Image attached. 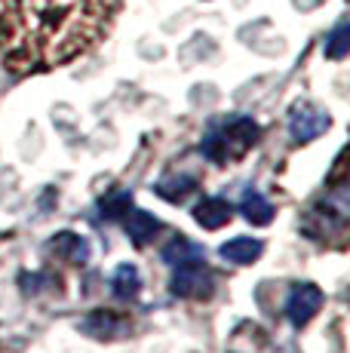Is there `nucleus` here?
I'll return each instance as SVG.
<instances>
[{
	"instance_id": "obj_1",
	"label": "nucleus",
	"mask_w": 350,
	"mask_h": 353,
	"mask_svg": "<svg viewBox=\"0 0 350 353\" xmlns=\"http://www.w3.org/2000/svg\"><path fill=\"white\" fill-rule=\"evenodd\" d=\"M117 0H0V56L12 74L50 71L107 34Z\"/></svg>"
},
{
	"instance_id": "obj_2",
	"label": "nucleus",
	"mask_w": 350,
	"mask_h": 353,
	"mask_svg": "<svg viewBox=\"0 0 350 353\" xmlns=\"http://www.w3.org/2000/svg\"><path fill=\"white\" fill-rule=\"evenodd\" d=\"M350 221V185L347 179L329 181L320 196H313L311 206L301 212V234L313 243H338L347 234Z\"/></svg>"
},
{
	"instance_id": "obj_3",
	"label": "nucleus",
	"mask_w": 350,
	"mask_h": 353,
	"mask_svg": "<svg viewBox=\"0 0 350 353\" xmlns=\"http://www.w3.org/2000/svg\"><path fill=\"white\" fill-rule=\"evenodd\" d=\"M261 139V126L246 114H231L209 123L206 135L200 139V154L215 166H231L243 160Z\"/></svg>"
},
{
	"instance_id": "obj_4",
	"label": "nucleus",
	"mask_w": 350,
	"mask_h": 353,
	"mask_svg": "<svg viewBox=\"0 0 350 353\" xmlns=\"http://www.w3.org/2000/svg\"><path fill=\"white\" fill-rule=\"evenodd\" d=\"M169 292L175 298H185V301H209L215 295V274L206 268V261L172 268Z\"/></svg>"
},
{
	"instance_id": "obj_5",
	"label": "nucleus",
	"mask_w": 350,
	"mask_h": 353,
	"mask_svg": "<svg viewBox=\"0 0 350 353\" xmlns=\"http://www.w3.org/2000/svg\"><path fill=\"white\" fill-rule=\"evenodd\" d=\"M289 135L295 145H307V141L320 139L322 132H329L332 126V114L326 108L313 105V101H295L289 111Z\"/></svg>"
},
{
	"instance_id": "obj_6",
	"label": "nucleus",
	"mask_w": 350,
	"mask_h": 353,
	"mask_svg": "<svg viewBox=\"0 0 350 353\" xmlns=\"http://www.w3.org/2000/svg\"><path fill=\"white\" fill-rule=\"evenodd\" d=\"M322 304H326V295H322V289L316 283H295L289 289L286 304H282V314H286L292 329H305L322 310Z\"/></svg>"
},
{
	"instance_id": "obj_7",
	"label": "nucleus",
	"mask_w": 350,
	"mask_h": 353,
	"mask_svg": "<svg viewBox=\"0 0 350 353\" xmlns=\"http://www.w3.org/2000/svg\"><path fill=\"white\" fill-rule=\"evenodd\" d=\"M77 329L83 332V335L96 338V341H114V338H123L132 332V323L130 316L123 314V310H90V314L83 316V320L77 323Z\"/></svg>"
},
{
	"instance_id": "obj_8",
	"label": "nucleus",
	"mask_w": 350,
	"mask_h": 353,
	"mask_svg": "<svg viewBox=\"0 0 350 353\" xmlns=\"http://www.w3.org/2000/svg\"><path fill=\"white\" fill-rule=\"evenodd\" d=\"M43 252L56 261H65V264H74V268H83L92 255V246L83 234H74V230H59L56 236H50L43 246Z\"/></svg>"
},
{
	"instance_id": "obj_9",
	"label": "nucleus",
	"mask_w": 350,
	"mask_h": 353,
	"mask_svg": "<svg viewBox=\"0 0 350 353\" xmlns=\"http://www.w3.org/2000/svg\"><path fill=\"white\" fill-rule=\"evenodd\" d=\"M123 230H126V240H130L132 246L145 249L147 243L157 240V234L163 230V221H160L154 212H147V209H130V212L123 215Z\"/></svg>"
},
{
	"instance_id": "obj_10",
	"label": "nucleus",
	"mask_w": 350,
	"mask_h": 353,
	"mask_svg": "<svg viewBox=\"0 0 350 353\" xmlns=\"http://www.w3.org/2000/svg\"><path fill=\"white\" fill-rule=\"evenodd\" d=\"M234 203L231 200H225V196H203V200L197 203V206L191 209V215H194V221H197L203 230H218V228H225L227 221L234 219Z\"/></svg>"
},
{
	"instance_id": "obj_11",
	"label": "nucleus",
	"mask_w": 350,
	"mask_h": 353,
	"mask_svg": "<svg viewBox=\"0 0 350 353\" xmlns=\"http://www.w3.org/2000/svg\"><path fill=\"white\" fill-rule=\"evenodd\" d=\"M237 212L243 215L252 228H267L274 221V215H277V209H274V203L267 200L258 188H246L243 196H240Z\"/></svg>"
},
{
	"instance_id": "obj_12",
	"label": "nucleus",
	"mask_w": 350,
	"mask_h": 353,
	"mask_svg": "<svg viewBox=\"0 0 350 353\" xmlns=\"http://www.w3.org/2000/svg\"><path fill=\"white\" fill-rule=\"evenodd\" d=\"M160 258H163L169 268H181V264H197V261H206V246H203V243L187 240L185 234H178V236H172V240L163 246Z\"/></svg>"
},
{
	"instance_id": "obj_13",
	"label": "nucleus",
	"mask_w": 350,
	"mask_h": 353,
	"mask_svg": "<svg viewBox=\"0 0 350 353\" xmlns=\"http://www.w3.org/2000/svg\"><path fill=\"white\" fill-rule=\"evenodd\" d=\"M218 255L225 258V261L246 268V264H255L261 255H265V243H261L258 236H234V240L221 243Z\"/></svg>"
},
{
	"instance_id": "obj_14",
	"label": "nucleus",
	"mask_w": 350,
	"mask_h": 353,
	"mask_svg": "<svg viewBox=\"0 0 350 353\" xmlns=\"http://www.w3.org/2000/svg\"><path fill=\"white\" fill-rule=\"evenodd\" d=\"M141 270L136 264H117V270L111 274V295L117 298V301H136L141 295Z\"/></svg>"
},
{
	"instance_id": "obj_15",
	"label": "nucleus",
	"mask_w": 350,
	"mask_h": 353,
	"mask_svg": "<svg viewBox=\"0 0 350 353\" xmlns=\"http://www.w3.org/2000/svg\"><path fill=\"white\" fill-rule=\"evenodd\" d=\"M197 175H187V172H178V175H166L154 185V194L163 196L166 203H185L187 196L197 191Z\"/></svg>"
},
{
	"instance_id": "obj_16",
	"label": "nucleus",
	"mask_w": 350,
	"mask_h": 353,
	"mask_svg": "<svg viewBox=\"0 0 350 353\" xmlns=\"http://www.w3.org/2000/svg\"><path fill=\"white\" fill-rule=\"evenodd\" d=\"M130 209H132V191H126V188H117V191L105 194L102 200H99L96 212H99V219L117 221V219H123Z\"/></svg>"
},
{
	"instance_id": "obj_17",
	"label": "nucleus",
	"mask_w": 350,
	"mask_h": 353,
	"mask_svg": "<svg viewBox=\"0 0 350 353\" xmlns=\"http://www.w3.org/2000/svg\"><path fill=\"white\" fill-rule=\"evenodd\" d=\"M322 52H326V59H332V62H341V59L350 52V25L347 22H338L335 25V31L326 37V43H322Z\"/></svg>"
}]
</instances>
